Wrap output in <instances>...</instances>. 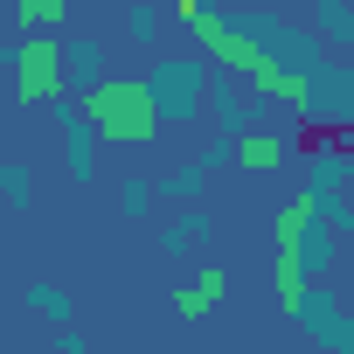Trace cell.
<instances>
[{"instance_id":"cell-1","label":"cell","mask_w":354,"mask_h":354,"mask_svg":"<svg viewBox=\"0 0 354 354\" xmlns=\"http://www.w3.org/2000/svg\"><path fill=\"white\" fill-rule=\"evenodd\" d=\"M77 111H84L91 132L111 139V146H146V139L160 132V97H153V84H139V77H104V84H91V91L77 97Z\"/></svg>"},{"instance_id":"cell-2","label":"cell","mask_w":354,"mask_h":354,"mask_svg":"<svg viewBox=\"0 0 354 354\" xmlns=\"http://www.w3.org/2000/svg\"><path fill=\"white\" fill-rule=\"evenodd\" d=\"M188 28H195V42H202L223 70H236V77H243V84H257L264 97H292V104H306V77H299V70H278V63H271L243 28H230L223 15H209V8H202Z\"/></svg>"},{"instance_id":"cell-3","label":"cell","mask_w":354,"mask_h":354,"mask_svg":"<svg viewBox=\"0 0 354 354\" xmlns=\"http://www.w3.org/2000/svg\"><path fill=\"white\" fill-rule=\"evenodd\" d=\"M15 91H21V104H56V97H63V42H49V35L21 42V56H15Z\"/></svg>"},{"instance_id":"cell-4","label":"cell","mask_w":354,"mask_h":354,"mask_svg":"<svg viewBox=\"0 0 354 354\" xmlns=\"http://www.w3.org/2000/svg\"><path fill=\"white\" fill-rule=\"evenodd\" d=\"M230 299V271L223 264H202L195 278H181V292H174V313L181 319H202V313H216Z\"/></svg>"},{"instance_id":"cell-5","label":"cell","mask_w":354,"mask_h":354,"mask_svg":"<svg viewBox=\"0 0 354 354\" xmlns=\"http://www.w3.org/2000/svg\"><path fill=\"white\" fill-rule=\"evenodd\" d=\"M271 299H278L285 313H299V306L313 299V271H306V250H278V264H271Z\"/></svg>"},{"instance_id":"cell-6","label":"cell","mask_w":354,"mask_h":354,"mask_svg":"<svg viewBox=\"0 0 354 354\" xmlns=\"http://www.w3.org/2000/svg\"><path fill=\"white\" fill-rule=\"evenodd\" d=\"M313 209H319L313 195L285 202V209H278V223H271V243H278V250H306V236H313Z\"/></svg>"},{"instance_id":"cell-7","label":"cell","mask_w":354,"mask_h":354,"mask_svg":"<svg viewBox=\"0 0 354 354\" xmlns=\"http://www.w3.org/2000/svg\"><path fill=\"white\" fill-rule=\"evenodd\" d=\"M236 160H243L250 174H278V167H285V139H278V132H243V139H236Z\"/></svg>"},{"instance_id":"cell-8","label":"cell","mask_w":354,"mask_h":354,"mask_svg":"<svg viewBox=\"0 0 354 354\" xmlns=\"http://www.w3.org/2000/svg\"><path fill=\"white\" fill-rule=\"evenodd\" d=\"M15 15H21L28 28H63V15H70V0H15Z\"/></svg>"},{"instance_id":"cell-9","label":"cell","mask_w":354,"mask_h":354,"mask_svg":"<svg viewBox=\"0 0 354 354\" xmlns=\"http://www.w3.org/2000/svg\"><path fill=\"white\" fill-rule=\"evenodd\" d=\"M167 8L181 15V21H195V15H202V0H167Z\"/></svg>"},{"instance_id":"cell-10","label":"cell","mask_w":354,"mask_h":354,"mask_svg":"<svg viewBox=\"0 0 354 354\" xmlns=\"http://www.w3.org/2000/svg\"><path fill=\"white\" fill-rule=\"evenodd\" d=\"M8 15H15V0H0V21H8Z\"/></svg>"}]
</instances>
